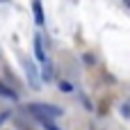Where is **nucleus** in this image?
I'll return each mask as SVG.
<instances>
[{"label":"nucleus","mask_w":130,"mask_h":130,"mask_svg":"<svg viewBox=\"0 0 130 130\" xmlns=\"http://www.w3.org/2000/svg\"><path fill=\"white\" fill-rule=\"evenodd\" d=\"M25 110H27L34 119H39V121H53V119H59V117H62V107L43 105V103H30Z\"/></svg>","instance_id":"nucleus-1"},{"label":"nucleus","mask_w":130,"mask_h":130,"mask_svg":"<svg viewBox=\"0 0 130 130\" xmlns=\"http://www.w3.org/2000/svg\"><path fill=\"white\" fill-rule=\"evenodd\" d=\"M34 55H37V62L41 64V71H43V78L50 82L53 80V64H50V57L43 48V41L41 37H34Z\"/></svg>","instance_id":"nucleus-2"},{"label":"nucleus","mask_w":130,"mask_h":130,"mask_svg":"<svg viewBox=\"0 0 130 130\" xmlns=\"http://www.w3.org/2000/svg\"><path fill=\"white\" fill-rule=\"evenodd\" d=\"M23 66H25V73H27V80H30V87H39V78H37V71H34V64L30 59H23Z\"/></svg>","instance_id":"nucleus-3"},{"label":"nucleus","mask_w":130,"mask_h":130,"mask_svg":"<svg viewBox=\"0 0 130 130\" xmlns=\"http://www.w3.org/2000/svg\"><path fill=\"white\" fill-rule=\"evenodd\" d=\"M32 14H34V21H37V25H43V23H46V18H43V7H41V0H34V2H32Z\"/></svg>","instance_id":"nucleus-4"},{"label":"nucleus","mask_w":130,"mask_h":130,"mask_svg":"<svg viewBox=\"0 0 130 130\" xmlns=\"http://www.w3.org/2000/svg\"><path fill=\"white\" fill-rule=\"evenodd\" d=\"M0 96L7 98V101H18V94H16L14 89H9L7 85H2V82H0Z\"/></svg>","instance_id":"nucleus-5"},{"label":"nucleus","mask_w":130,"mask_h":130,"mask_svg":"<svg viewBox=\"0 0 130 130\" xmlns=\"http://www.w3.org/2000/svg\"><path fill=\"white\" fill-rule=\"evenodd\" d=\"M82 59H85V64H87V66H94V64H96V59H94V55H85Z\"/></svg>","instance_id":"nucleus-6"},{"label":"nucleus","mask_w":130,"mask_h":130,"mask_svg":"<svg viewBox=\"0 0 130 130\" xmlns=\"http://www.w3.org/2000/svg\"><path fill=\"white\" fill-rule=\"evenodd\" d=\"M121 112H123V117H126V119H130V103H126V105L121 107Z\"/></svg>","instance_id":"nucleus-7"},{"label":"nucleus","mask_w":130,"mask_h":130,"mask_svg":"<svg viewBox=\"0 0 130 130\" xmlns=\"http://www.w3.org/2000/svg\"><path fill=\"white\" fill-rule=\"evenodd\" d=\"M59 89H62V91H71V89H73V87H71V85H69V82H59Z\"/></svg>","instance_id":"nucleus-8"},{"label":"nucleus","mask_w":130,"mask_h":130,"mask_svg":"<svg viewBox=\"0 0 130 130\" xmlns=\"http://www.w3.org/2000/svg\"><path fill=\"white\" fill-rule=\"evenodd\" d=\"M7 117H9V112H2V114H0V123H5V121H7Z\"/></svg>","instance_id":"nucleus-9"},{"label":"nucleus","mask_w":130,"mask_h":130,"mask_svg":"<svg viewBox=\"0 0 130 130\" xmlns=\"http://www.w3.org/2000/svg\"><path fill=\"white\" fill-rule=\"evenodd\" d=\"M123 2H126V5H128V7H130V0H123Z\"/></svg>","instance_id":"nucleus-10"}]
</instances>
